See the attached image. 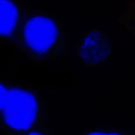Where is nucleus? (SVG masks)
I'll use <instances>...</instances> for the list:
<instances>
[{"label":"nucleus","instance_id":"1","mask_svg":"<svg viewBox=\"0 0 135 135\" xmlns=\"http://www.w3.org/2000/svg\"><path fill=\"white\" fill-rule=\"evenodd\" d=\"M12 44L37 62L55 59L66 51L67 39L59 21L41 11L17 30Z\"/></svg>","mask_w":135,"mask_h":135},{"label":"nucleus","instance_id":"2","mask_svg":"<svg viewBox=\"0 0 135 135\" xmlns=\"http://www.w3.org/2000/svg\"><path fill=\"white\" fill-rule=\"evenodd\" d=\"M44 102L35 89L8 81L7 97L0 114V131L6 135H25L48 123Z\"/></svg>","mask_w":135,"mask_h":135},{"label":"nucleus","instance_id":"3","mask_svg":"<svg viewBox=\"0 0 135 135\" xmlns=\"http://www.w3.org/2000/svg\"><path fill=\"white\" fill-rule=\"evenodd\" d=\"M112 41L100 29H91L81 37L75 53L79 60L88 68L100 65L108 59L112 52Z\"/></svg>","mask_w":135,"mask_h":135},{"label":"nucleus","instance_id":"4","mask_svg":"<svg viewBox=\"0 0 135 135\" xmlns=\"http://www.w3.org/2000/svg\"><path fill=\"white\" fill-rule=\"evenodd\" d=\"M18 20V11L14 3L9 0H0V40L12 44Z\"/></svg>","mask_w":135,"mask_h":135},{"label":"nucleus","instance_id":"5","mask_svg":"<svg viewBox=\"0 0 135 135\" xmlns=\"http://www.w3.org/2000/svg\"><path fill=\"white\" fill-rule=\"evenodd\" d=\"M81 135H135V132L121 128L99 126L86 131Z\"/></svg>","mask_w":135,"mask_h":135},{"label":"nucleus","instance_id":"6","mask_svg":"<svg viewBox=\"0 0 135 135\" xmlns=\"http://www.w3.org/2000/svg\"><path fill=\"white\" fill-rule=\"evenodd\" d=\"M135 20V0L129 2L126 6V9L119 17L118 21L123 24L127 29L130 30Z\"/></svg>","mask_w":135,"mask_h":135},{"label":"nucleus","instance_id":"7","mask_svg":"<svg viewBox=\"0 0 135 135\" xmlns=\"http://www.w3.org/2000/svg\"><path fill=\"white\" fill-rule=\"evenodd\" d=\"M25 135H52L48 128V123L34 127Z\"/></svg>","mask_w":135,"mask_h":135},{"label":"nucleus","instance_id":"8","mask_svg":"<svg viewBox=\"0 0 135 135\" xmlns=\"http://www.w3.org/2000/svg\"><path fill=\"white\" fill-rule=\"evenodd\" d=\"M8 82L0 79V114L7 97Z\"/></svg>","mask_w":135,"mask_h":135},{"label":"nucleus","instance_id":"9","mask_svg":"<svg viewBox=\"0 0 135 135\" xmlns=\"http://www.w3.org/2000/svg\"><path fill=\"white\" fill-rule=\"evenodd\" d=\"M131 30L132 31H134L135 30V20L134 21V23L132 24V26L131 27Z\"/></svg>","mask_w":135,"mask_h":135}]
</instances>
